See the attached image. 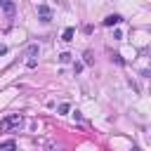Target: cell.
<instances>
[{
  "label": "cell",
  "mask_w": 151,
  "mask_h": 151,
  "mask_svg": "<svg viewBox=\"0 0 151 151\" xmlns=\"http://www.w3.org/2000/svg\"><path fill=\"white\" fill-rule=\"evenodd\" d=\"M83 57H85V59H83V64H85V66H92V64H94V57H92V52H85Z\"/></svg>",
  "instance_id": "cell-7"
},
{
  "label": "cell",
  "mask_w": 151,
  "mask_h": 151,
  "mask_svg": "<svg viewBox=\"0 0 151 151\" xmlns=\"http://www.w3.org/2000/svg\"><path fill=\"white\" fill-rule=\"evenodd\" d=\"M0 151H17V144L9 139V142H2L0 144Z\"/></svg>",
  "instance_id": "cell-6"
},
{
  "label": "cell",
  "mask_w": 151,
  "mask_h": 151,
  "mask_svg": "<svg viewBox=\"0 0 151 151\" xmlns=\"http://www.w3.org/2000/svg\"><path fill=\"white\" fill-rule=\"evenodd\" d=\"M35 54H38V45H31V47L26 50V57H31V59H33Z\"/></svg>",
  "instance_id": "cell-8"
},
{
  "label": "cell",
  "mask_w": 151,
  "mask_h": 151,
  "mask_svg": "<svg viewBox=\"0 0 151 151\" xmlns=\"http://www.w3.org/2000/svg\"><path fill=\"white\" fill-rule=\"evenodd\" d=\"M57 111H59V113H68V111H71V106L64 101V104H59V106H57Z\"/></svg>",
  "instance_id": "cell-10"
},
{
  "label": "cell",
  "mask_w": 151,
  "mask_h": 151,
  "mask_svg": "<svg viewBox=\"0 0 151 151\" xmlns=\"http://www.w3.org/2000/svg\"><path fill=\"white\" fill-rule=\"evenodd\" d=\"M73 71H76V73H80V71H83V64H78V61H76V64H73Z\"/></svg>",
  "instance_id": "cell-12"
},
{
  "label": "cell",
  "mask_w": 151,
  "mask_h": 151,
  "mask_svg": "<svg viewBox=\"0 0 151 151\" xmlns=\"http://www.w3.org/2000/svg\"><path fill=\"white\" fill-rule=\"evenodd\" d=\"M120 21H123L120 14H109V17L104 19V26H116V24H120Z\"/></svg>",
  "instance_id": "cell-4"
},
{
  "label": "cell",
  "mask_w": 151,
  "mask_h": 151,
  "mask_svg": "<svg viewBox=\"0 0 151 151\" xmlns=\"http://www.w3.org/2000/svg\"><path fill=\"white\" fill-rule=\"evenodd\" d=\"M5 52H7V47H5V45H0V54H5Z\"/></svg>",
  "instance_id": "cell-13"
},
{
  "label": "cell",
  "mask_w": 151,
  "mask_h": 151,
  "mask_svg": "<svg viewBox=\"0 0 151 151\" xmlns=\"http://www.w3.org/2000/svg\"><path fill=\"white\" fill-rule=\"evenodd\" d=\"M38 17H40V21H45V24H47V21L52 19L50 7H47V5H38Z\"/></svg>",
  "instance_id": "cell-3"
},
{
  "label": "cell",
  "mask_w": 151,
  "mask_h": 151,
  "mask_svg": "<svg viewBox=\"0 0 151 151\" xmlns=\"http://www.w3.org/2000/svg\"><path fill=\"white\" fill-rule=\"evenodd\" d=\"M71 57H73V54H68V52H61V54H59V61H61V64H68V61H71Z\"/></svg>",
  "instance_id": "cell-9"
},
{
  "label": "cell",
  "mask_w": 151,
  "mask_h": 151,
  "mask_svg": "<svg viewBox=\"0 0 151 151\" xmlns=\"http://www.w3.org/2000/svg\"><path fill=\"white\" fill-rule=\"evenodd\" d=\"M21 116L19 113H12V116H7V118H2L0 120V130H12V127H19L21 125Z\"/></svg>",
  "instance_id": "cell-1"
},
{
  "label": "cell",
  "mask_w": 151,
  "mask_h": 151,
  "mask_svg": "<svg viewBox=\"0 0 151 151\" xmlns=\"http://www.w3.org/2000/svg\"><path fill=\"white\" fill-rule=\"evenodd\" d=\"M73 35H76V31H73V28L68 26V28L64 31V35H61V40H64V42H71V40H73Z\"/></svg>",
  "instance_id": "cell-5"
},
{
  "label": "cell",
  "mask_w": 151,
  "mask_h": 151,
  "mask_svg": "<svg viewBox=\"0 0 151 151\" xmlns=\"http://www.w3.org/2000/svg\"><path fill=\"white\" fill-rule=\"evenodd\" d=\"M45 149H47V151H57V146H54L52 142H45Z\"/></svg>",
  "instance_id": "cell-11"
},
{
  "label": "cell",
  "mask_w": 151,
  "mask_h": 151,
  "mask_svg": "<svg viewBox=\"0 0 151 151\" xmlns=\"http://www.w3.org/2000/svg\"><path fill=\"white\" fill-rule=\"evenodd\" d=\"M0 9L5 12L7 19H14V14H17V5H14V0H0Z\"/></svg>",
  "instance_id": "cell-2"
}]
</instances>
